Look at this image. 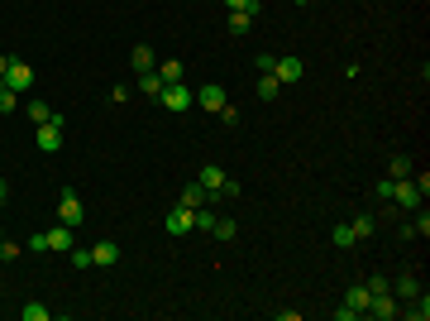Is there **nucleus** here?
<instances>
[{
	"label": "nucleus",
	"mask_w": 430,
	"mask_h": 321,
	"mask_svg": "<svg viewBox=\"0 0 430 321\" xmlns=\"http://www.w3.org/2000/svg\"><path fill=\"white\" fill-rule=\"evenodd\" d=\"M158 101H163L168 111H177V116H182V111H192V86H187V81H168V86L158 91Z\"/></svg>",
	"instance_id": "1"
},
{
	"label": "nucleus",
	"mask_w": 430,
	"mask_h": 321,
	"mask_svg": "<svg viewBox=\"0 0 430 321\" xmlns=\"http://www.w3.org/2000/svg\"><path fill=\"white\" fill-rule=\"evenodd\" d=\"M392 201H397V206H407V211H416V206L426 201V192H421L411 178H392Z\"/></svg>",
	"instance_id": "2"
},
{
	"label": "nucleus",
	"mask_w": 430,
	"mask_h": 321,
	"mask_svg": "<svg viewBox=\"0 0 430 321\" xmlns=\"http://www.w3.org/2000/svg\"><path fill=\"white\" fill-rule=\"evenodd\" d=\"M43 240H48V254H67L72 244H77V225H53V230H43Z\"/></svg>",
	"instance_id": "3"
},
{
	"label": "nucleus",
	"mask_w": 430,
	"mask_h": 321,
	"mask_svg": "<svg viewBox=\"0 0 430 321\" xmlns=\"http://www.w3.org/2000/svg\"><path fill=\"white\" fill-rule=\"evenodd\" d=\"M196 106H201V111H211V116H220V111L230 106V96H225V86H220V81H206V86L196 91Z\"/></svg>",
	"instance_id": "4"
},
{
	"label": "nucleus",
	"mask_w": 430,
	"mask_h": 321,
	"mask_svg": "<svg viewBox=\"0 0 430 321\" xmlns=\"http://www.w3.org/2000/svg\"><path fill=\"white\" fill-rule=\"evenodd\" d=\"M58 221L62 225H81V221H86V206H81L77 192H62V197H58Z\"/></svg>",
	"instance_id": "5"
},
{
	"label": "nucleus",
	"mask_w": 430,
	"mask_h": 321,
	"mask_svg": "<svg viewBox=\"0 0 430 321\" xmlns=\"http://www.w3.org/2000/svg\"><path fill=\"white\" fill-rule=\"evenodd\" d=\"M39 130V154H58L62 149V116H53L48 125H34Z\"/></svg>",
	"instance_id": "6"
},
{
	"label": "nucleus",
	"mask_w": 430,
	"mask_h": 321,
	"mask_svg": "<svg viewBox=\"0 0 430 321\" xmlns=\"http://www.w3.org/2000/svg\"><path fill=\"white\" fill-rule=\"evenodd\" d=\"M273 77L282 81V86H292V81H301V77H306V62L296 58V53H287V58H277V67H273Z\"/></svg>",
	"instance_id": "7"
},
{
	"label": "nucleus",
	"mask_w": 430,
	"mask_h": 321,
	"mask_svg": "<svg viewBox=\"0 0 430 321\" xmlns=\"http://www.w3.org/2000/svg\"><path fill=\"white\" fill-rule=\"evenodd\" d=\"M364 317H373V321H392V317H397L392 288H388V293H373V298H368V307H364Z\"/></svg>",
	"instance_id": "8"
},
{
	"label": "nucleus",
	"mask_w": 430,
	"mask_h": 321,
	"mask_svg": "<svg viewBox=\"0 0 430 321\" xmlns=\"http://www.w3.org/2000/svg\"><path fill=\"white\" fill-rule=\"evenodd\" d=\"M5 86H15V91H29V86H34V67H29V62H10V72H5Z\"/></svg>",
	"instance_id": "9"
},
{
	"label": "nucleus",
	"mask_w": 430,
	"mask_h": 321,
	"mask_svg": "<svg viewBox=\"0 0 430 321\" xmlns=\"http://www.w3.org/2000/svg\"><path fill=\"white\" fill-rule=\"evenodd\" d=\"M115 259H120L115 240H100V244H91V264H96V269H115Z\"/></svg>",
	"instance_id": "10"
},
{
	"label": "nucleus",
	"mask_w": 430,
	"mask_h": 321,
	"mask_svg": "<svg viewBox=\"0 0 430 321\" xmlns=\"http://www.w3.org/2000/svg\"><path fill=\"white\" fill-rule=\"evenodd\" d=\"M163 230H168V235H187V230H192V211H187V206H177L173 216L163 221Z\"/></svg>",
	"instance_id": "11"
},
{
	"label": "nucleus",
	"mask_w": 430,
	"mask_h": 321,
	"mask_svg": "<svg viewBox=\"0 0 430 321\" xmlns=\"http://www.w3.org/2000/svg\"><path fill=\"white\" fill-rule=\"evenodd\" d=\"M206 201H211V192H206L201 182H187V192H182V201H177V206H187V211H196V206H206Z\"/></svg>",
	"instance_id": "12"
},
{
	"label": "nucleus",
	"mask_w": 430,
	"mask_h": 321,
	"mask_svg": "<svg viewBox=\"0 0 430 321\" xmlns=\"http://www.w3.org/2000/svg\"><path fill=\"white\" fill-rule=\"evenodd\" d=\"M129 67H134V72H153V48H149V43H134V53H129Z\"/></svg>",
	"instance_id": "13"
},
{
	"label": "nucleus",
	"mask_w": 430,
	"mask_h": 321,
	"mask_svg": "<svg viewBox=\"0 0 430 321\" xmlns=\"http://www.w3.org/2000/svg\"><path fill=\"white\" fill-rule=\"evenodd\" d=\"M196 182H201V187H206V192H220V182H225V173H220V168H215V163H206V168H201V173H196Z\"/></svg>",
	"instance_id": "14"
},
{
	"label": "nucleus",
	"mask_w": 430,
	"mask_h": 321,
	"mask_svg": "<svg viewBox=\"0 0 430 321\" xmlns=\"http://www.w3.org/2000/svg\"><path fill=\"white\" fill-rule=\"evenodd\" d=\"M139 91H144V96H158V91H163V86H168V81L158 77V72H139V81H134Z\"/></svg>",
	"instance_id": "15"
},
{
	"label": "nucleus",
	"mask_w": 430,
	"mask_h": 321,
	"mask_svg": "<svg viewBox=\"0 0 430 321\" xmlns=\"http://www.w3.org/2000/svg\"><path fill=\"white\" fill-rule=\"evenodd\" d=\"M330 240H335V249H354V244H359V235H354V225H335Z\"/></svg>",
	"instance_id": "16"
},
{
	"label": "nucleus",
	"mask_w": 430,
	"mask_h": 321,
	"mask_svg": "<svg viewBox=\"0 0 430 321\" xmlns=\"http://www.w3.org/2000/svg\"><path fill=\"white\" fill-rule=\"evenodd\" d=\"M277 91H282V81H277L273 72H263V77H258V101H277Z\"/></svg>",
	"instance_id": "17"
},
{
	"label": "nucleus",
	"mask_w": 430,
	"mask_h": 321,
	"mask_svg": "<svg viewBox=\"0 0 430 321\" xmlns=\"http://www.w3.org/2000/svg\"><path fill=\"white\" fill-rule=\"evenodd\" d=\"M254 29V15L249 10H230V34H249Z\"/></svg>",
	"instance_id": "18"
},
{
	"label": "nucleus",
	"mask_w": 430,
	"mask_h": 321,
	"mask_svg": "<svg viewBox=\"0 0 430 321\" xmlns=\"http://www.w3.org/2000/svg\"><path fill=\"white\" fill-rule=\"evenodd\" d=\"M29 120L48 125V120H53V106H48V101H29Z\"/></svg>",
	"instance_id": "19"
},
{
	"label": "nucleus",
	"mask_w": 430,
	"mask_h": 321,
	"mask_svg": "<svg viewBox=\"0 0 430 321\" xmlns=\"http://www.w3.org/2000/svg\"><path fill=\"white\" fill-rule=\"evenodd\" d=\"M0 111H5V116H10V111H20V91H15V86H5V81H0Z\"/></svg>",
	"instance_id": "20"
},
{
	"label": "nucleus",
	"mask_w": 430,
	"mask_h": 321,
	"mask_svg": "<svg viewBox=\"0 0 430 321\" xmlns=\"http://www.w3.org/2000/svg\"><path fill=\"white\" fill-rule=\"evenodd\" d=\"M211 225H215V211L196 206V211H192V230H206V235H211Z\"/></svg>",
	"instance_id": "21"
},
{
	"label": "nucleus",
	"mask_w": 430,
	"mask_h": 321,
	"mask_svg": "<svg viewBox=\"0 0 430 321\" xmlns=\"http://www.w3.org/2000/svg\"><path fill=\"white\" fill-rule=\"evenodd\" d=\"M211 235H215V240H235V235H239V225H235V221H220V216H215Z\"/></svg>",
	"instance_id": "22"
},
{
	"label": "nucleus",
	"mask_w": 430,
	"mask_h": 321,
	"mask_svg": "<svg viewBox=\"0 0 430 321\" xmlns=\"http://www.w3.org/2000/svg\"><path fill=\"white\" fill-rule=\"evenodd\" d=\"M158 77H163V81H182V77H187V67H182V62H163V67H158Z\"/></svg>",
	"instance_id": "23"
},
{
	"label": "nucleus",
	"mask_w": 430,
	"mask_h": 321,
	"mask_svg": "<svg viewBox=\"0 0 430 321\" xmlns=\"http://www.w3.org/2000/svg\"><path fill=\"white\" fill-rule=\"evenodd\" d=\"M388 178H411V159H407V154H392V168H388Z\"/></svg>",
	"instance_id": "24"
},
{
	"label": "nucleus",
	"mask_w": 430,
	"mask_h": 321,
	"mask_svg": "<svg viewBox=\"0 0 430 321\" xmlns=\"http://www.w3.org/2000/svg\"><path fill=\"white\" fill-rule=\"evenodd\" d=\"M397 293H402V298H416V293H421V283H416V274H402V278H397Z\"/></svg>",
	"instance_id": "25"
},
{
	"label": "nucleus",
	"mask_w": 430,
	"mask_h": 321,
	"mask_svg": "<svg viewBox=\"0 0 430 321\" xmlns=\"http://www.w3.org/2000/svg\"><path fill=\"white\" fill-rule=\"evenodd\" d=\"M354 225V235H359V240H368L373 230H378V221H373V216H359V221H349Z\"/></svg>",
	"instance_id": "26"
},
{
	"label": "nucleus",
	"mask_w": 430,
	"mask_h": 321,
	"mask_svg": "<svg viewBox=\"0 0 430 321\" xmlns=\"http://www.w3.org/2000/svg\"><path fill=\"white\" fill-rule=\"evenodd\" d=\"M20 317L24 321H48V307H43V302H29V307H20Z\"/></svg>",
	"instance_id": "27"
},
{
	"label": "nucleus",
	"mask_w": 430,
	"mask_h": 321,
	"mask_svg": "<svg viewBox=\"0 0 430 321\" xmlns=\"http://www.w3.org/2000/svg\"><path fill=\"white\" fill-rule=\"evenodd\" d=\"M67 254H72V269H91V249H81V244H72Z\"/></svg>",
	"instance_id": "28"
},
{
	"label": "nucleus",
	"mask_w": 430,
	"mask_h": 321,
	"mask_svg": "<svg viewBox=\"0 0 430 321\" xmlns=\"http://www.w3.org/2000/svg\"><path fill=\"white\" fill-rule=\"evenodd\" d=\"M20 249H24V244H15V240H0V259H5V264H10V259H20Z\"/></svg>",
	"instance_id": "29"
},
{
	"label": "nucleus",
	"mask_w": 430,
	"mask_h": 321,
	"mask_svg": "<svg viewBox=\"0 0 430 321\" xmlns=\"http://www.w3.org/2000/svg\"><path fill=\"white\" fill-rule=\"evenodd\" d=\"M239 192H244V187H239V182H235V178H225V182H220V192H215V197H230V201H235V197H239Z\"/></svg>",
	"instance_id": "30"
},
{
	"label": "nucleus",
	"mask_w": 430,
	"mask_h": 321,
	"mask_svg": "<svg viewBox=\"0 0 430 321\" xmlns=\"http://www.w3.org/2000/svg\"><path fill=\"white\" fill-rule=\"evenodd\" d=\"M225 5H230V10H249V15L258 20V0H225Z\"/></svg>",
	"instance_id": "31"
},
{
	"label": "nucleus",
	"mask_w": 430,
	"mask_h": 321,
	"mask_svg": "<svg viewBox=\"0 0 430 321\" xmlns=\"http://www.w3.org/2000/svg\"><path fill=\"white\" fill-rule=\"evenodd\" d=\"M29 249H34V254H48V240H43V230H34V235H29Z\"/></svg>",
	"instance_id": "32"
},
{
	"label": "nucleus",
	"mask_w": 430,
	"mask_h": 321,
	"mask_svg": "<svg viewBox=\"0 0 430 321\" xmlns=\"http://www.w3.org/2000/svg\"><path fill=\"white\" fill-rule=\"evenodd\" d=\"M10 62H15V58H5V53H0V81H5V72H10Z\"/></svg>",
	"instance_id": "33"
},
{
	"label": "nucleus",
	"mask_w": 430,
	"mask_h": 321,
	"mask_svg": "<svg viewBox=\"0 0 430 321\" xmlns=\"http://www.w3.org/2000/svg\"><path fill=\"white\" fill-rule=\"evenodd\" d=\"M5 197H10V182L0 178V206H5Z\"/></svg>",
	"instance_id": "34"
},
{
	"label": "nucleus",
	"mask_w": 430,
	"mask_h": 321,
	"mask_svg": "<svg viewBox=\"0 0 430 321\" xmlns=\"http://www.w3.org/2000/svg\"><path fill=\"white\" fill-rule=\"evenodd\" d=\"M0 240H5V230H0Z\"/></svg>",
	"instance_id": "35"
},
{
	"label": "nucleus",
	"mask_w": 430,
	"mask_h": 321,
	"mask_svg": "<svg viewBox=\"0 0 430 321\" xmlns=\"http://www.w3.org/2000/svg\"><path fill=\"white\" fill-rule=\"evenodd\" d=\"M296 5H306V0H296Z\"/></svg>",
	"instance_id": "36"
}]
</instances>
